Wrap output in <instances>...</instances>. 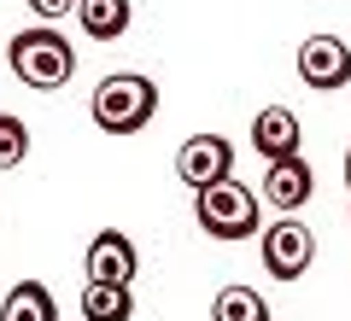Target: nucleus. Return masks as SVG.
<instances>
[{
	"label": "nucleus",
	"mask_w": 351,
	"mask_h": 321,
	"mask_svg": "<svg viewBox=\"0 0 351 321\" xmlns=\"http://www.w3.org/2000/svg\"><path fill=\"white\" fill-rule=\"evenodd\" d=\"M88 112H94V123H100V135H141V129L158 117V82L141 70H117L106 76L100 88H94V99H88Z\"/></svg>",
	"instance_id": "nucleus-1"
},
{
	"label": "nucleus",
	"mask_w": 351,
	"mask_h": 321,
	"mask_svg": "<svg viewBox=\"0 0 351 321\" xmlns=\"http://www.w3.org/2000/svg\"><path fill=\"white\" fill-rule=\"evenodd\" d=\"M6 59H12V76L24 88H41V94H53V88H64L76 76V53L71 41L59 36L53 24H36V29H18L12 47H6Z\"/></svg>",
	"instance_id": "nucleus-2"
},
{
	"label": "nucleus",
	"mask_w": 351,
	"mask_h": 321,
	"mask_svg": "<svg viewBox=\"0 0 351 321\" xmlns=\"http://www.w3.org/2000/svg\"><path fill=\"white\" fill-rule=\"evenodd\" d=\"M258 205H263V198L252 193V187H240L234 175L193 193V216H199V228L211 240H223V246H240V240L258 234Z\"/></svg>",
	"instance_id": "nucleus-3"
},
{
	"label": "nucleus",
	"mask_w": 351,
	"mask_h": 321,
	"mask_svg": "<svg viewBox=\"0 0 351 321\" xmlns=\"http://www.w3.org/2000/svg\"><path fill=\"white\" fill-rule=\"evenodd\" d=\"M263 269L276 274V281H299L304 269L316 263V234L304 222H293V216H281V222L263 228Z\"/></svg>",
	"instance_id": "nucleus-4"
},
{
	"label": "nucleus",
	"mask_w": 351,
	"mask_h": 321,
	"mask_svg": "<svg viewBox=\"0 0 351 321\" xmlns=\"http://www.w3.org/2000/svg\"><path fill=\"white\" fill-rule=\"evenodd\" d=\"M299 76H304V88H316V94H339V88L351 82V47L339 36H304Z\"/></svg>",
	"instance_id": "nucleus-5"
},
{
	"label": "nucleus",
	"mask_w": 351,
	"mask_h": 321,
	"mask_svg": "<svg viewBox=\"0 0 351 321\" xmlns=\"http://www.w3.org/2000/svg\"><path fill=\"white\" fill-rule=\"evenodd\" d=\"M176 175H182L193 193L211 187V181H228V175H234V146H228L223 135H188L182 152H176Z\"/></svg>",
	"instance_id": "nucleus-6"
},
{
	"label": "nucleus",
	"mask_w": 351,
	"mask_h": 321,
	"mask_svg": "<svg viewBox=\"0 0 351 321\" xmlns=\"http://www.w3.org/2000/svg\"><path fill=\"white\" fill-rule=\"evenodd\" d=\"M88 281H100V286H135L141 274V251L129 234H117V228H100L94 234V246H88Z\"/></svg>",
	"instance_id": "nucleus-7"
},
{
	"label": "nucleus",
	"mask_w": 351,
	"mask_h": 321,
	"mask_svg": "<svg viewBox=\"0 0 351 321\" xmlns=\"http://www.w3.org/2000/svg\"><path fill=\"white\" fill-rule=\"evenodd\" d=\"M311 198H316V175H311V164H304V152L269 158V170H263V205H276L281 216H293V210L311 205Z\"/></svg>",
	"instance_id": "nucleus-8"
},
{
	"label": "nucleus",
	"mask_w": 351,
	"mask_h": 321,
	"mask_svg": "<svg viewBox=\"0 0 351 321\" xmlns=\"http://www.w3.org/2000/svg\"><path fill=\"white\" fill-rule=\"evenodd\" d=\"M252 146L263 152V164L293 158V152H299V117H293L287 105H263V112L252 117Z\"/></svg>",
	"instance_id": "nucleus-9"
},
{
	"label": "nucleus",
	"mask_w": 351,
	"mask_h": 321,
	"mask_svg": "<svg viewBox=\"0 0 351 321\" xmlns=\"http://www.w3.org/2000/svg\"><path fill=\"white\" fill-rule=\"evenodd\" d=\"M76 24H82L88 41H117L135 24V6H129V0H82V6H76Z\"/></svg>",
	"instance_id": "nucleus-10"
},
{
	"label": "nucleus",
	"mask_w": 351,
	"mask_h": 321,
	"mask_svg": "<svg viewBox=\"0 0 351 321\" xmlns=\"http://www.w3.org/2000/svg\"><path fill=\"white\" fill-rule=\"evenodd\" d=\"M0 321H59V304H53V292L41 281H18L6 292V304H0Z\"/></svg>",
	"instance_id": "nucleus-11"
},
{
	"label": "nucleus",
	"mask_w": 351,
	"mask_h": 321,
	"mask_svg": "<svg viewBox=\"0 0 351 321\" xmlns=\"http://www.w3.org/2000/svg\"><path fill=\"white\" fill-rule=\"evenodd\" d=\"M129 316H135V292H129V286L88 281V292H82V321H129Z\"/></svg>",
	"instance_id": "nucleus-12"
},
{
	"label": "nucleus",
	"mask_w": 351,
	"mask_h": 321,
	"mask_svg": "<svg viewBox=\"0 0 351 321\" xmlns=\"http://www.w3.org/2000/svg\"><path fill=\"white\" fill-rule=\"evenodd\" d=\"M211 321H269V304L252 286H223L211 304Z\"/></svg>",
	"instance_id": "nucleus-13"
},
{
	"label": "nucleus",
	"mask_w": 351,
	"mask_h": 321,
	"mask_svg": "<svg viewBox=\"0 0 351 321\" xmlns=\"http://www.w3.org/2000/svg\"><path fill=\"white\" fill-rule=\"evenodd\" d=\"M24 158H29V129H24V117L0 112V170H18Z\"/></svg>",
	"instance_id": "nucleus-14"
},
{
	"label": "nucleus",
	"mask_w": 351,
	"mask_h": 321,
	"mask_svg": "<svg viewBox=\"0 0 351 321\" xmlns=\"http://www.w3.org/2000/svg\"><path fill=\"white\" fill-rule=\"evenodd\" d=\"M82 0H29V12L41 18V24H59V18H71Z\"/></svg>",
	"instance_id": "nucleus-15"
},
{
	"label": "nucleus",
	"mask_w": 351,
	"mask_h": 321,
	"mask_svg": "<svg viewBox=\"0 0 351 321\" xmlns=\"http://www.w3.org/2000/svg\"><path fill=\"white\" fill-rule=\"evenodd\" d=\"M346 187H351V146H346Z\"/></svg>",
	"instance_id": "nucleus-16"
}]
</instances>
